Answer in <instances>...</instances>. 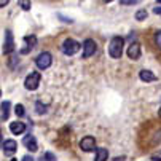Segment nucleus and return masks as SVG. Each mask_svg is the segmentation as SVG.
<instances>
[{"instance_id":"obj_5","label":"nucleus","mask_w":161,"mask_h":161,"mask_svg":"<svg viewBox=\"0 0 161 161\" xmlns=\"http://www.w3.org/2000/svg\"><path fill=\"white\" fill-rule=\"evenodd\" d=\"M94 53H96V43H94V40L86 38V40L83 42V58L88 59V58L93 56Z\"/></svg>"},{"instance_id":"obj_21","label":"nucleus","mask_w":161,"mask_h":161,"mask_svg":"<svg viewBox=\"0 0 161 161\" xmlns=\"http://www.w3.org/2000/svg\"><path fill=\"white\" fill-rule=\"evenodd\" d=\"M19 7L27 11V10H31V2H19Z\"/></svg>"},{"instance_id":"obj_12","label":"nucleus","mask_w":161,"mask_h":161,"mask_svg":"<svg viewBox=\"0 0 161 161\" xmlns=\"http://www.w3.org/2000/svg\"><path fill=\"white\" fill-rule=\"evenodd\" d=\"M10 131L13 132V134H22L26 131V125L24 123H21V121H13L11 125H10Z\"/></svg>"},{"instance_id":"obj_11","label":"nucleus","mask_w":161,"mask_h":161,"mask_svg":"<svg viewBox=\"0 0 161 161\" xmlns=\"http://www.w3.org/2000/svg\"><path fill=\"white\" fill-rule=\"evenodd\" d=\"M22 144L26 145V148L27 150H31V152H37V141H35V137L32 136V134H27L26 137H24V141H22Z\"/></svg>"},{"instance_id":"obj_9","label":"nucleus","mask_w":161,"mask_h":161,"mask_svg":"<svg viewBox=\"0 0 161 161\" xmlns=\"http://www.w3.org/2000/svg\"><path fill=\"white\" fill-rule=\"evenodd\" d=\"M128 56H129V59H132V61H136V59L141 58V45L137 43V42L131 43L129 47H128Z\"/></svg>"},{"instance_id":"obj_7","label":"nucleus","mask_w":161,"mask_h":161,"mask_svg":"<svg viewBox=\"0 0 161 161\" xmlns=\"http://www.w3.org/2000/svg\"><path fill=\"white\" fill-rule=\"evenodd\" d=\"M94 147H96V139H94V137H91V136L83 137L81 142H80V148L83 152H93Z\"/></svg>"},{"instance_id":"obj_10","label":"nucleus","mask_w":161,"mask_h":161,"mask_svg":"<svg viewBox=\"0 0 161 161\" xmlns=\"http://www.w3.org/2000/svg\"><path fill=\"white\" fill-rule=\"evenodd\" d=\"M2 148H3V153L5 155H13L16 150H18V144L13 141V139H8L2 144Z\"/></svg>"},{"instance_id":"obj_13","label":"nucleus","mask_w":161,"mask_h":161,"mask_svg":"<svg viewBox=\"0 0 161 161\" xmlns=\"http://www.w3.org/2000/svg\"><path fill=\"white\" fill-rule=\"evenodd\" d=\"M139 78L145 83H150V81H156V75L150 70H141L139 72Z\"/></svg>"},{"instance_id":"obj_4","label":"nucleus","mask_w":161,"mask_h":161,"mask_svg":"<svg viewBox=\"0 0 161 161\" xmlns=\"http://www.w3.org/2000/svg\"><path fill=\"white\" fill-rule=\"evenodd\" d=\"M40 80H42V75H40L38 72H31V74L26 77V80H24L26 89L35 91V89L38 88V85H40Z\"/></svg>"},{"instance_id":"obj_26","label":"nucleus","mask_w":161,"mask_h":161,"mask_svg":"<svg viewBox=\"0 0 161 161\" xmlns=\"http://www.w3.org/2000/svg\"><path fill=\"white\" fill-rule=\"evenodd\" d=\"M11 161H18V159H11Z\"/></svg>"},{"instance_id":"obj_18","label":"nucleus","mask_w":161,"mask_h":161,"mask_svg":"<svg viewBox=\"0 0 161 161\" xmlns=\"http://www.w3.org/2000/svg\"><path fill=\"white\" fill-rule=\"evenodd\" d=\"M145 18H147V11H145V10H139V11L136 13V19H137V21H142V19H145Z\"/></svg>"},{"instance_id":"obj_22","label":"nucleus","mask_w":161,"mask_h":161,"mask_svg":"<svg viewBox=\"0 0 161 161\" xmlns=\"http://www.w3.org/2000/svg\"><path fill=\"white\" fill-rule=\"evenodd\" d=\"M45 159H48V161H56V156L53 155V153H45Z\"/></svg>"},{"instance_id":"obj_8","label":"nucleus","mask_w":161,"mask_h":161,"mask_svg":"<svg viewBox=\"0 0 161 161\" xmlns=\"http://www.w3.org/2000/svg\"><path fill=\"white\" fill-rule=\"evenodd\" d=\"M13 50H14L13 34H11V31H7V32H5V43H3V53H5V54H10Z\"/></svg>"},{"instance_id":"obj_1","label":"nucleus","mask_w":161,"mask_h":161,"mask_svg":"<svg viewBox=\"0 0 161 161\" xmlns=\"http://www.w3.org/2000/svg\"><path fill=\"white\" fill-rule=\"evenodd\" d=\"M123 45H125V40L121 37H113L108 43V54L113 59H120L123 54Z\"/></svg>"},{"instance_id":"obj_20","label":"nucleus","mask_w":161,"mask_h":161,"mask_svg":"<svg viewBox=\"0 0 161 161\" xmlns=\"http://www.w3.org/2000/svg\"><path fill=\"white\" fill-rule=\"evenodd\" d=\"M150 159H152V161H161V150L156 152V153H153V155L150 156Z\"/></svg>"},{"instance_id":"obj_6","label":"nucleus","mask_w":161,"mask_h":161,"mask_svg":"<svg viewBox=\"0 0 161 161\" xmlns=\"http://www.w3.org/2000/svg\"><path fill=\"white\" fill-rule=\"evenodd\" d=\"M37 45V37L35 35H26L24 37V45H22V50H21V54H27L34 47Z\"/></svg>"},{"instance_id":"obj_24","label":"nucleus","mask_w":161,"mask_h":161,"mask_svg":"<svg viewBox=\"0 0 161 161\" xmlns=\"http://www.w3.org/2000/svg\"><path fill=\"white\" fill-rule=\"evenodd\" d=\"M153 13H155V14H161V7H156V8L153 10Z\"/></svg>"},{"instance_id":"obj_3","label":"nucleus","mask_w":161,"mask_h":161,"mask_svg":"<svg viewBox=\"0 0 161 161\" xmlns=\"http://www.w3.org/2000/svg\"><path fill=\"white\" fill-rule=\"evenodd\" d=\"M51 62H53V56H51V53H48V51L40 53V54L37 56V59H35V65L40 69V70L48 69V67L51 65Z\"/></svg>"},{"instance_id":"obj_15","label":"nucleus","mask_w":161,"mask_h":161,"mask_svg":"<svg viewBox=\"0 0 161 161\" xmlns=\"http://www.w3.org/2000/svg\"><path fill=\"white\" fill-rule=\"evenodd\" d=\"M108 158V150L105 148H97L96 150V159L94 161H105Z\"/></svg>"},{"instance_id":"obj_25","label":"nucleus","mask_w":161,"mask_h":161,"mask_svg":"<svg viewBox=\"0 0 161 161\" xmlns=\"http://www.w3.org/2000/svg\"><path fill=\"white\" fill-rule=\"evenodd\" d=\"M159 117H161V108H159Z\"/></svg>"},{"instance_id":"obj_14","label":"nucleus","mask_w":161,"mask_h":161,"mask_svg":"<svg viewBox=\"0 0 161 161\" xmlns=\"http://www.w3.org/2000/svg\"><path fill=\"white\" fill-rule=\"evenodd\" d=\"M10 117V102L3 101L2 102V121H7Z\"/></svg>"},{"instance_id":"obj_19","label":"nucleus","mask_w":161,"mask_h":161,"mask_svg":"<svg viewBox=\"0 0 161 161\" xmlns=\"http://www.w3.org/2000/svg\"><path fill=\"white\" fill-rule=\"evenodd\" d=\"M155 42H156V45H158V48H161V31H158V32L155 34Z\"/></svg>"},{"instance_id":"obj_17","label":"nucleus","mask_w":161,"mask_h":161,"mask_svg":"<svg viewBox=\"0 0 161 161\" xmlns=\"http://www.w3.org/2000/svg\"><path fill=\"white\" fill-rule=\"evenodd\" d=\"M35 110L38 115H43V113H47V105H43L42 102H37L35 104Z\"/></svg>"},{"instance_id":"obj_16","label":"nucleus","mask_w":161,"mask_h":161,"mask_svg":"<svg viewBox=\"0 0 161 161\" xmlns=\"http://www.w3.org/2000/svg\"><path fill=\"white\" fill-rule=\"evenodd\" d=\"M14 113L18 115V117H24V115H26V112H24V105L16 104V107H14Z\"/></svg>"},{"instance_id":"obj_23","label":"nucleus","mask_w":161,"mask_h":161,"mask_svg":"<svg viewBox=\"0 0 161 161\" xmlns=\"http://www.w3.org/2000/svg\"><path fill=\"white\" fill-rule=\"evenodd\" d=\"M21 161H35V159H34L31 155H26V156H22V159H21Z\"/></svg>"},{"instance_id":"obj_2","label":"nucleus","mask_w":161,"mask_h":161,"mask_svg":"<svg viewBox=\"0 0 161 161\" xmlns=\"http://www.w3.org/2000/svg\"><path fill=\"white\" fill-rule=\"evenodd\" d=\"M80 48H83V47H80V43L75 42L74 38H67V40H64L62 47H61V50H62V53H64L65 56H74L75 53H78Z\"/></svg>"}]
</instances>
